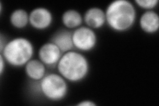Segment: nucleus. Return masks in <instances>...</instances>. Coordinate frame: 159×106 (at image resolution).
I'll return each mask as SVG.
<instances>
[{"instance_id": "obj_1", "label": "nucleus", "mask_w": 159, "mask_h": 106, "mask_svg": "<svg viewBox=\"0 0 159 106\" xmlns=\"http://www.w3.org/2000/svg\"><path fill=\"white\" fill-rule=\"evenodd\" d=\"M106 23L112 30L124 32L136 22L137 11L129 0H115L109 3L105 11Z\"/></svg>"}, {"instance_id": "obj_2", "label": "nucleus", "mask_w": 159, "mask_h": 106, "mask_svg": "<svg viewBox=\"0 0 159 106\" xmlns=\"http://www.w3.org/2000/svg\"><path fill=\"white\" fill-rule=\"evenodd\" d=\"M89 68L85 55L73 50L64 53L57 64L58 74L70 82L82 81L88 75Z\"/></svg>"}, {"instance_id": "obj_3", "label": "nucleus", "mask_w": 159, "mask_h": 106, "mask_svg": "<svg viewBox=\"0 0 159 106\" xmlns=\"http://www.w3.org/2000/svg\"><path fill=\"white\" fill-rule=\"evenodd\" d=\"M1 54L7 63L14 67H25L34 53L31 41L27 38L16 37L7 42Z\"/></svg>"}, {"instance_id": "obj_4", "label": "nucleus", "mask_w": 159, "mask_h": 106, "mask_svg": "<svg viewBox=\"0 0 159 106\" xmlns=\"http://www.w3.org/2000/svg\"><path fill=\"white\" fill-rule=\"evenodd\" d=\"M37 82L39 92L50 101L59 102L68 93V81L60 74H47Z\"/></svg>"}, {"instance_id": "obj_5", "label": "nucleus", "mask_w": 159, "mask_h": 106, "mask_svg": "<svg viewBox=\"0 0 159 106\" xmlns=\"http://www.w3.org/2000/svg\"><path fill=\"white\" fill-rule=\"evenodd\" d=\"M74 48L82 52H88L96 47L98 37L94 30L87 26H80L72 31Z\"/></svg>"}, {"instance_id": "obj_6", "label": "nucleus", "mask_w": 159, "mask_h": 106, "mask_svg": "<svg viewBox=\"0 0 159 106\" xmlns=\"http://www.w3.org/2000/svg\"><path fill=\"white\" fill-rule=\"evenodd\" d=\"M52 21L53 15L46 7H36L29 13V24L35 29H47L52 25Z\"/></svg>"}, {"instance_id": "obj_7", "label": "nucleus", "mask_w": 159, "mask_h": 106, "mask_svg": "<svg viewBox=\"0 0 159 106\" xmlns=\"http://www.w3.org/2000/svg\"><path fill=\"white\" fill-rule=\"evenodd\" d=\"M62 54L60 48L51 41L43 44L38 52L39 59L49 67L57 66Z\"/></svg>"}, {"instance_id": "obj_8", "label": "nucleus", "mask_w": 159, "mask_h": 106, "mask_svg": "<svg viewBox=\"0 0 159 106\" xmlns=\"http://www.w3.org/2000/svg\"><path fill=\"white\" fill-rule=\"evenodd\" d=\"M83 19L86 26L92 29H100L106 23L105 11L97 7H93L87 9Z\"/></svg>"}, {"instance_id": "obj_9", "label": "nucleus", "mask_w": 159, "mask_h": 106, "mask_svg": "<svg viewBox=\"0 0 159 106\" xmlns=\"http://www.w3.org/2000/svg\"><path fill=\"white\" fill-rule=\"evenodd\" d=\"M139 26L144 32L153 34L159 29V16L154 10H146L139 18Z\"/></svg>"}, {"instance_id": "obj_10", "label": "nucleus", "mask_w": 159, "mask_h": 106, "mask_svg": "<svg viewBox=\"0 0 159 106\" xmlns=\"http://www.w3.org/2000/svg\"><path fill=\"white\" fill-rule=\"evenodd\" d=\"M51 41L55 44L64 54L72 50L74 48L72 41V31L68 29H60L54 33Z\"/></svg>"}, {"instance_id": "obj_11", "label": "nucleus", "mask_w": 159, "mask_h": 106, "mask_svg": "<svg viewBox=\"0 0 159 106\" xmlns=\"http://www.w3.org/2000/svg\"><path fill=\"white\" fill-rule=\"evenodd\" d=\"M25 71L27 76L34 81H39L45 76L46 65L39 59H31L25 66Z\"/></svg>"}, {"instance_id": "obj_12", "label": "nucleus", "mask_w": 159, "mask_h": 106, "mask_svg": "<svg viewBox=\"0 0 159 106\" xmlns=\"http://www.w3.org/2000/svg\"><path fill=\"white\" fill-rule=\"evenodd\" d=\"M62 23L68 29H76L81 26L84 21L83 16L78 11L74 9H68L62 15Z\"/></svg>"}, {"instance_id": "obj_13", "label": "nucleus", "mask_w": 159, "mask_h": 106, "mask_svg": "<svg viewBox=\"0 0 159 106\" xmlns=\"http://www.w3.org/2000/svg\"><path fill=\"white\" fill-rule=\"evenodd\" d=\"M9 21L15 28L23 29L29 23V13L23 9H15L10 15Z\"/></svg>"}, {"instance_id": "obj_14", "label": "nucleus", "mask_w": 159, "mask_h": 106, "mask_svg": "<svg viewBox=\"0 0 159 106\" xmlns=\"http://www.w3.org/2000/svg\"><path fill=\"white\" fill-rule=\"evenodd\" d=\"M134 2L139 7L146 10H153L158 3V0H135Z\"/></svg>"}, {"instance_id": "obj_15", "label": "nucleus", "mask_w": 159, "mask_h": 106, "mask_svg": "<svg viewBox=\"0 0 159 106\" xmlns=\"http://www.w3.org/2000/svg\"><path fill=\"white\" fill-rule=\"evenodd\" d=\"M78 106H96L97 104L92 100H83L76 104Z\"/></svg>"}, {"instance_id": "obj_16", "label": "nucleus", "mask_w": 159, "mask_h": 106, "mask_svg": "<svg viewBox=\"0 0 159 106\" xmlns=\"http://www.w3.org/2000/svg\"><path fill=\"white\" fill-rule=\"evenodd\" d=\"M6 60L4 59L2 54H0V74H1V75L3 74L5 68H6Z\"/></svg>"}]
</instances>
